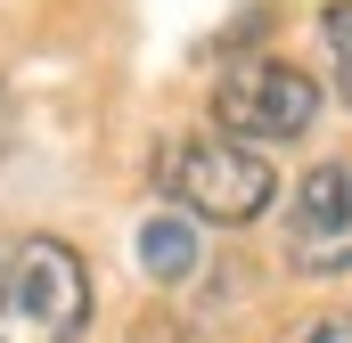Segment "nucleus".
<instances>
[{"label":"nucleus","instance_id":"obj_6","mask_svg":"<svg viewBox=\"0 0 352 343\" xmlns=\"http://www.w3.org/2000/svg\"><path fill=\"white\" fill-rule=\"evenodd\" d=\"M320 33H328V58H336V90L352 98V0H328Z\"/></svg>","mask_w":352,"mask_h":343},{"label":"nucleus","instance_id":"obj_7","mask_svg":"<svg viewBox=\"0 0 352 343\" xmlns=\"http://www.w3.org/2000/svg\"><path fill=\"white\" fill-rule=\"evenodd\" d=\"M303 343H352V311H336V319H320Z\"/></svg>","mask_w":352,"mask_h":343},{"label":"nucleus","instance_id":"obj_1","mask_svg":"<svg viewBox=\"0 0 352 343\" xmlns=\"http://www.w3.org/2000/svg\"><path fill=\"white\" fill-rule=\"evenodd\" d=\"M90 319V270L66 237L0 246V343H74Z\"/></svg>","mask_w":352,"mask_h":343},{"label":"nucleus","instance_id":"obj_3","mask_svg":"<svg viewBox=\"0 0 352 343\" xmlns=\"http://www.w3.org/2000/svg\"><path fill=\"white\" fill-rule=\"evenodd\" d=\"M311 115H320V82L303 74V66H287V58H238L221 82H213V123L230 131V139H295V131H311Z\"/></svg>","mask_w":352,"mask_h":343},{"label":"nucleus","instance_id":"obj_4","mask_svg":"<svg viewBox=\"0 0 352 343\" xmlns=\"http://www.w3.org/2000/svg\"><path fill=\"white\" fill-rule=\"evenodd\" d=\"M278 246H287V270H303V278L352 270V164H311L295 180Z\"/></svg>","mask_w":352,"mask_h":343},{"label":"nucleus","instance_id":"obj_8","mask_svg":"<svg viewBox=\"0 0 352 343\" xmlns=\"http://www.w3.org/2000/svg\"><path fill=\"white\" fill-rule=\"evenodd\" d=\"M8 131H16V106H8V82H0V147H8Z\"/></svg>","mask_w":352,"mask_h":343},{"label":"nucleus","instance_id":"obj_2","mask_svg":"<svg viewBox=\"0 0 352 343\" xmlns=\"http://www.w3.org/2000/svg\"><path fill=\"white\" fill-rule=\"evenodd\" d=\"M156 180H164V196H173L180 213H197V221H230V229L254 221V213H270V196H278L270 164L246 147V139H230V131H205V139L164 147Z\"/></svg>","mask_w":352,"mask_h":343},{"label":"nucleus","instance_id":"obj_5","mask_svg":"<svg viewBox=\"0 0 352 343\" xmlns=\"http://www.w3.org/2000/svg\"><path fill=\"white\" fill-rule=\"evenodd\" d=\"M140 270L148 278H188L197 270V229L180 221V213H148V229H140Z\"/></svg>","mask_w":352,"mask_h":343}]
</instances>
